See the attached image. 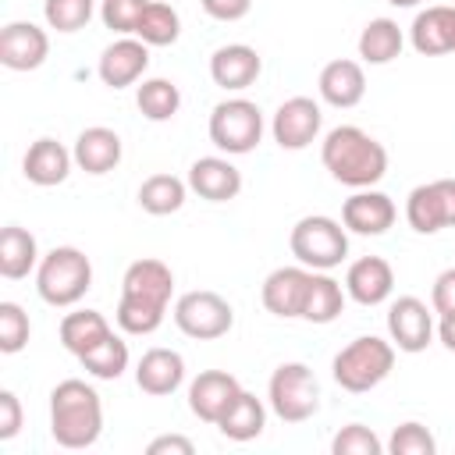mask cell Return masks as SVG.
<instances>
[{"label":"cell","mask_w":455,"mask_h":455,"mask_svg":"<svg viewBox=\"0 0 455 455\" xmlns=\"http://www.w3.org/2000/svg\"><path fill=\"white\" fill-rule=\"evenodd\" d=\"M313 270L309 267H277L263 277L259 299L267 306V313L281 316V320H302V302H306V288H309Z\"/></svg>","instance_id":"14"},{"label":"cell","mask_w":455,"mask_h":455,"mask_svg":"<svg viewBox=\"0 0 455 455\" xmlns=\"http://www.w3.org/2000/svg\"><path fill=\"white\" fill-rule=\"evenodd\" d=\"M409 43L423 57L455 53V7L434 4V7L419 11L412 18V25H409Z\"/></svg>","instance_id":"20"},{"label":"cell","mask_w":455,"mask_h":455,"mask_svg":"<svg viewBox=\"0 0 455 455\" xmlns=\"http://www.w3.org/2000/svg\"><path fill=\"white\" fill-rule=\"evenodd\" d=\"M395 291V270L384 256H363L345 274V295L359 306H380Z\"/></svg>","instance_id":"19"},{"label":"cell","mask_w":455,"mask_h":455,"mask_svg":"<svg viewBox=\"0 0 455 455\" xmlns=\"http://www.w3.org/2000/svg\"><path fill=\"white\" fill-rule=\"evenodd\" d=\"M391 7H416V4H423V0H387Z\"/></svg>","instance_id":"45"},{"label":"cell","mask_w":455,"mask_h":455,"mask_svg":"<svg viewBox=\"0 0 455 455\" xmlns=\"http://www.w3.org/2000/svg\"><path fill=\"white\" fill-rule=\"evenodd\" d=\"M387 444L370 430V427H363V423H348V427H341L338 434H334V441H331V451L334 455H380Z\"/></svg>","instance_id":"38"},{"label":"cell","mask_w":455,"mask_h":455,"mask_svg":"<svg viewBox=\"0 0 455 455\" xmlns=\"http://www.w3.org/2000/svg\"><path fill=\"white\" fill-rule=\"evenodd\" d=\"M242 384L238 377H231L228 370H203L192 384H188V409L203 419V423H213L228 412V405L238 398Z\"/></svg>","instance_id":"17"},{"label":"cell","mask_w":455,"mask_h":455,"mask_svg":"<svg viewBox=\"0 0 455 455\" xmlns=\"http://www.w3.org/2000/svg\"><path fill=\"white\" fill-rule=\"evenodd\" d=\"M135 384H139V391H146L153 398L174 395L185 384V359H181V352H174V348H149V352H142V359L135 366Z\"/></svg>","instance_id":"23"},{"label":"cell","mask_w":455,"mask_h":455,"mask_svg":"<svg viewBox=\"0 0 455 455\" xmlns=\"http://www.w3.org/2000/svg\"><path fill=\"white\" fill-rule=\"evenodd\" d=\"M316 89H320V100L323 103H331L338 110H352L366 96L363 64L359 60H348V57H338V60L323 64V71L316 78Z\"/></svg>","instance_id":"22"},{"label":"cell","mask_w":455,"mask_h":455,"mask_svg":"<svg viewBox=\"0 0 455 455\" xmlns=\"http://www.w3.org/2000/svg\"><path fill=\"white\" fill-rule=\"evenodd\" d=\"M288 245H291V256L309 270H334L348 256L345 224H338L334 217H323V213H309V217L295 220Z\"/></svg>","instance_id":"6"},{"label":"cell","mask_w":455,"mask_h":455,"mask_svg":"<svg viewBox=\"0 0 455 455\" xmlns=\"http://www.w3.org/2000/svg\"><path fill=\"white\" fill-rule=\"evenodd\" d=\"M199 4L213 21H242L252 11V0H199Z\"/></svg>","instance_id":"42"},{"label":"cell","mask_w":455,"mask_h":455,"mask_svg":"<svg viewBox=\"0 0 455 455\" xmlns=\"http://www.w3.org/2000/svg\"><path fill=\"white\" fill-rule=\"evenodd\" d=\"M263 139V110L245 100V96H231L220 100L210 114V142L228 153V156H242L252 153Z\"/></svg>","instance_id":"7"},{"label":"cell","mask_w":455,"mask_h":455,"mask_svg":"<svg viewBox=\"0 0 455 455\" xmlns=\"http://www.w3.org/2000/svg\"><path fill=\"white\" fill-rule=\"evenodd\" d=\"M50 434L60 448H92L103 434V402L100 391L78 377L60 380L50 391Z\"/></svg>","instance_id":"3"},{"label":"cell","mask_w":455,"mask_h":455,"mask_svg":"<svg viewBox=\"0 0 455 455\" xmlns=\"http://www.w3.org/2000/svg\"><path fill=\"white\" fill-rule=\"evenodd\" d=\"M114 334V327L107 323V316L100 313V309H75V313H68L64 320H60V345L75 355V359H82L89 348H96L100 341H107Z\"/></svg>","instance_id":"26"},{"label":"cell","mask_w":455,"mask_h":455,"mask_svg":"<svg viewBox=\"0 0 455 455\" xmlns=\"http://www.w3.org/2000/svg\"><path fill=\"white\" fill-rule=\"evenodd\" d=\"M174 295V274L164 259H135L121 277V302H117V327L124 334H153L164 323V313Z\"/></svg>","instance_id":"1"},{"label":"cell","mask_w":455,"mask_h":455,"mask_svg":"<svg viewBox=\"0 0 455 455\" xmlns=\"http://www.w3.org/2000/svg\"><path fill=\"white\" fill-rule=\"evenodd\" d=\"M28 334H32L28 313L18 302H0V352L4 355L21 352L28 345Z\"/></svg>","instance_id":"36"},{"label":"cell","mask_w":455,"mask_h":455,"mask_svg":"<svg viewBox=\"0 0 455 455\" xmlns=\"http://www.w3.org/2000/svg\"><path fill=\"white\" fill-rule=\"evenodd\" d=\"M430 309H434L437 316L455 313V267H448V270H441V274L434 277V288H430Z\"/></svg>","instance_id":"40"},{"label":"cell","mask_w":455,"mask_h":455,"mask_svg":"<svg viewBox=\"0 0 455 455\" xmlns=\"http://www.w3.org/2000/svg\"><path fill=\"white\" fill-rule=\"evenodd\" d=\"M387 334H391V345L398 352L416 355L434 341V313L427 309L423 299L402 295L387 306Z\"/></svg>","instance_id":"12"},{"label":"cell","mask_w":455,"mask_h":455,"mask_svg":"<svg viewBox=\"0 0 455 455\" xmlns=\"http://www.w3.org/2000/svg\"><path fill=\"white\" fill-rule=\"evenodd\" d=\"M320 160L334 181L348 188H373L387 174V149L359 124H338L320 142Z\"/></svg>","instance_id":"2"},{"label":"cell","mask_w":455,"mask_h":455,"mask_svg":"<svg viewBox=\"0 0 455 455\" xmlns=\"http://www.w3.org/2000/svg\"><path fill=\"white\" fill-rule=\"evenodd\" d=\"M188 188L206 203H228L242 192V171L228 156H199L188 167Z\"/></svg>","instance_id":"21"},{"label":"cell","mask_w":455,"mask_h":455,"mask_svg":"<svg viewBox=\"0 0 455 455\" xmlns=\"http://www.w3.org/2000/svg\"><path fill=\"white\" fill-rule=\"evenodd\" d=\"M192 451H196V444L181 434H160L146 444V455H192Z\"/></svg>","instance_id":"43"},{"label":"cell","mask_w":455,"mask_h":455,"mask_svg":"<svg viewBox=\"0 0 455 455\" xmlns=\"http://www.w3.org/2000/svg\"><path fill=\"white\" fill-rule=\"evenodd\" d=\"M320 128H323V110L313 96L284 100L270 121V135L281 149H306L309 142H316Z\"/></svg>","instance_id":"11"},{"label":"cell","mask_w":455,"mask_h":455,"mask_svg":"<svg viewBox=\"0 0 455 455\" xmlns=\"http://www.w3.org/2000/svg\"><path fill=\"white\" fill-rule=\"evenodd\" d=\"M135 103L146 121H171L181 107V89L171 78H146L135 92Z\"/></svg>","instance_id":"33"},{"label":"cell","mask_w":455,"mask_h":455,"mask_svg":"<svg viewBox=\"0 0 455 455\" xmlns=\"http://www.w3.org/2000/svg\"><path fill=\"white\" fill-rule=\"evenodd\" d=\"M263 71V60L252 46L245 43H228V46H217L213 57H210V78L213 85L228 89V92H242L249 89Z\"/></svg>","instance_id":"18"},{"label":"cell","mask_w":455,"mask_h":455,"mask_svg":"<svg viewBox=\"0 0 455 455\" xmlns=\"http://www.w3.org/2000/svg\"><path fill=\"white\" fill-rule=\"evenodd\" d=\"M405 220L419 235H437L444 228H455V178L416 185L405 199Z\"/></svg>","instance_id":"10"},{"label":"cell","mask_w":455,"mask_h":455,"mask_svg":"<svg viewBox=\"0 0 455 455\" xmlns=\"http://www.w3.org/2000/svg\"><path fill=\"white\" fill-rule=\"evenodd\" d=\"M71 164H75V153L64 149V142L43 135L36 139L28 149H25V160H21V171L32 185L39 188H50V185H60L68 174H71Z\"/></svg>","instance_id":"24"},{"label":"cell","mask_w":455,"mask_h":455,"mask_svg":"<svg viewBox=\"0 0 455 455\" xmlns=\"http://www.w3.org/2000/svg\"><path fill=\"white\" fill-rule=\"evenodd\" d=\"M149 68V46L139 39V36H121L114 39L103 53H100V82L110 85V89H128L135 85Z\"/></svg>","instance_id":"15"},{"label":"cell","mask_w":455,"mask_h":455,"mask_svg":"<svg viewBox=\"0 0 455 455\" xmlns=\"http://www.w3.org/2000/svg\"><path fill=\"white\" fill-rule=\"evenodd\" d=\"M395 370V345L377 338V334H363V338H352L331 363V373L338 380V387L352 391V395H363V391H373L377 384L387 380V373Z\"/></svg>","instance_id":"5"},{"label":"cell","mask_w":455,"mask_h":455,"mask_svg":"<svg viewBox=\"0 0 455 455\" xmlns=\"http://www.w3.org/2000/svg\"><path fill=\"white\" fill-rule=\"evenodd\" d=\"M96 0H43V18L57 32H78L89 25Z\"/></svg>","instance_id":"35"},{"label":"cell","mask_w":455,"mask_h":455,"mask_svg":"<svg viewBox=\"0 0 455 455\" xmlns=\"http://www.w3.org/2000/svg\"><path fill=\"white\" fill-rule=\"evenodd\" d=\"M267 402L277 419L284 423H306L320 409V384L306 363H281L270 373Z\"/></svg>","instance_id":"8"},{"label":"cell","mask_w":455,"mask_h":455,"mask_svg":"<svg viewBox=\"0 0 455 455\" xmlns=\"http://www.w3.org/2000/svg\"><path fill=\"white\" fill-rule=\"evenodd\" d=\"M75 164L85 171V174H107L121 164V135L107 124H92V128H82L78 139H75Z\"/></svg>","instance_id":"25"},{"label":"cell","mask_w":455,"mask_h":455,"mask_svg":"<svg viewBox=\"0 0 455 455\" xmlns=\"http://www.w3.org/2000/svg\"><path fill=\"white\" fill-rule=\"evenodd\" d=\"M267 427V405L252 395V391H238V398L228 405V412L217 419V430L228 437V441H252L259 437Z\"/></svg>","instance_id":"28"},{"label":"cell","mask_w":455,"mask_h":455,"mask_svg":"<svg viewBox=\"0 0 455 455\" xmlns=\"http://www.w3.org/2000/svg\"><path fill=\"white\" fill-rule=\"evenodd\" d=\"M437 338H441V345H444L448 352H455V313L441 316V323H437Z\"/></svg>","instance_id":"44"},{"label":"cell","mask_w":455,"mask_h":455,"mask_svg":"<svg viewBox=\"0 0 455 455\" xmlns=\"http://www.w3.org/2000/svg\"><path fill=\"white\" fill-rule=\"evenodd\" d=\"M405 46V36L395 18H373L359 32V57L366 64H391Z\"/></svg>","instance_id":"30"},{"label":"cell","mask_w":455,"mask_h":455,"mask_svg":"<svg viewBox=\"0 0 455 455\" xmlns=\"http://www.w3.org/2000/svg\"><path fill=\"white\" fill-rule=\"evenodd\" d=\"M395 217H398L395 199L384 196V192H377V188H355V192L345 199V206H341V224H345V231H352V235H370V238H377V235H384V231L395 224Z\"/></svg>","instance_id":"16"},{"label":"cell","mask_w":455,"mask_h":455,"mask_svg":"<svg viewBox=\"0 0 455 455\" xmlns=\"http://www.w3.org/2000/svg\"><path fill=\"white\" fill-rule=\"evenodd\" d=\"M185 196H188V181H181L174 174H149L139 185V206L153 217L178 213L185 206Z\"/></svg>","instance_id":"31"},{"label":"cell","mask_w":455,"mask_h":455,"mask_svg":"<svg viewBox=\"0 0 455 455\" xmlns=\"http://www.w3.org/2000/svg\"><path fill=\"white\" fill-rule=\"evenodd\" d=\"M50 57V36L36 21H7L0 28V64L7 71H36Z\"/></svg>","instance_id":"13"},{"label":"cell","mask_w":455,"mask_h":455,"mask_svg":"<svg viewBox=\"0 0 455 455\" xmlns=\"http://www.w3.org/2000/svg\"><path fill=\"white\" fill-rule=\"evenodd\" d=\"M174 323L185 338H196V341H217L231 331L235 323V309L224 295L217 291H185L178 302H174Z\"/></svg>","instance_id":"9"},{"label":"cell","mask_w":455,"mask_h":455,"mask_svg":"<svg viewBox=\"0 0 455 455\" xmlns=\"http://www.w3.org/2000/svg\"><path fill=\"white\" fill-rule=\"evenodd\" d=\"M18 430H21V402L11 387H4L0 391V441L18 437Z\"/></svg>","instance_id":"41"},{"label":"cell","mask_w":455,"mask_h":455,"mask_svg":"<svg viewBox=\"0 0 455 455\" xmlns=\"http://www.w3.org/2000/svg\"><path fill=\"white\" fill-rule=\"evenodd\" d=\"M135 36L146 46H171L181 36V18L167 0H149L142 18H139V25H135Z\"/></svg>","instance_id":"32"},{"label":"cell","mask_w":455,"mask_h":455,"mask_svg":"<svg viewBox=\"0 0 455 455\" xmlns=\"http://www.w3.org/2000/svg\"><path fill=\"white\" fill-rule=\"evenodd\" d=\"M387 451H391V455H434V451H437V441H434V434H430L423 423L409 419V423H398V427L391 430Z\"/></svg>","instance_id":"37"},{"label":"cell","mask_w":455,"mask_h":455,"mask_svg":"<svg viewBox=\"0 0 455 455\" xmlns=\"http://www.w3.org/2000/svg\"><path fill=\"white\" fill-rule=\"evenodd\" d=\"M341 309H345V288L327 270H313L309 288H306V302H302V320L306 323H331L341 316Z\"/></svg>","instance_id":"29"},{"label":"cell","mask_w":455,"mask_h":455,"mask_svg":"<svg viewBox=\"0 0 455 455\" xmlns=\"http://www.w3.org/2000/svg\"><path fill=\"white\" fill-rule=\"evenodd\" d=\"M39 267V245H36V235L18 228V224H7L0 231V274L7 281H21L28 277L32 270Z\"/></svg>","instance_id":"27"},{"label":"cell","mask_w":455,"mask_h":455,"mask_svg":"<svg viewBox=\"0 0 455 455\" xmlns=\"http://www.w3.org/2000/svg\"><path fill=\"white\" fill-rule=\"evenodd\" d=\"M146 4H149V0H103V4H100V18H103V25H107L110 32H117V36H135V25H139Z\"/></svg>","instance_id":"39"},{"label":"cell","mask_w":455,"mask_h":455,"mask_svg":"<svg viewBox=\"0 0 455 455\" xmlns=\"http://www.w3.org/2000/svg\"><path fill=\"white\" fill-rule=\"evenodd\" d=\"M78 363H82L85 373H92L96 380H117V377L128 370V345H124L117 334H110L107 341H100L96 348H89Z\"/></svg>","instance_id":"34"},{"label":"cell","mask_w":455,"mask_h":455,"mask_svg":"<svg viewBox=\"0 0 455 455\" xmlns=\"http://www.w3.org/2000/svg\"><path fill=\"white\" fill-rule=\"evenodd\" d=\"M89 288H92V263L75 245L50 249L36 267V291L46 306H57V309L75 306Z\"/></svg>","instance_id":"4"}]
</instances>
